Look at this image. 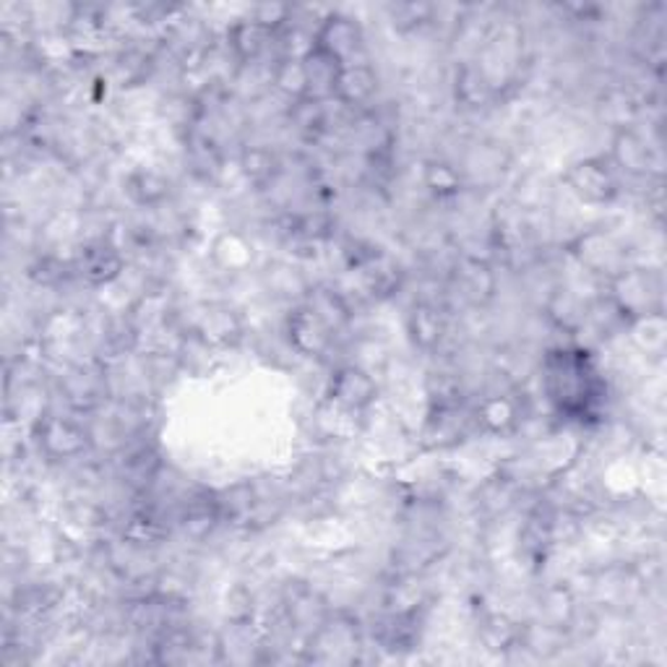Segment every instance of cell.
Masks as SVG:
<instances>
[{
	"instance_id": "16",
	"label": "cell",
	"mask_w": 667,
	"mask_h": 667,
	"mask_svg": "<svg viewBox=\"0 0 667 667\" xmlns=\"http://www.w3.org/2000/svg\"><path fill=\"white\" fill-rule=\"evenodd\" d=\"M478 423L485 428L488 433H512L516 423H519V407H516V401L506 397V394H493V397L482 399L478 405Z\"/></svg>"
},
{
	"instance_id": "22",
	"label": "cell",
	"mask_w": 667,
	"mask_h": 667,
	"mask_svg": "<svg viewBox=\"0 0 667 667\" xmlns=\"http://www.w3.org/2000/svg\"><path fill=\"white\" fill-rule=\"evenodd\" d=\"M456 94H459V100L465 102V105L482 107L493 97V84H490L488 73L482 71V68L467 66L465 71H461V77L456 79Z\"/></svg>"
},
{
	"instance_id": "25",
	"label": "cell",
	"mask_w": 667,
	"mask_h": 667,
	"mask_svg": "<svg viewBox=\"0 0 667 667\" xmlns=\"http://www.w3.org/2000/svg\"><path fill=\"white\" fill-rule=\"evenodd\" d=\"M128 190L139 203H149L156 207L160 201H165L169 196V183L156 173H136L128 180Z\"/></svg>"
},
{
	"instance_id": "8",
	"label": "cell",
	"mask_w": 667,
	"mask_h": 667,
	"mask_svg": "<svg viewBox=\"0 0 667 667\" xmlns=\"http://www.w3.org/2000/svg\"><path fill=\"white\" fill-rule=\"evenodd\" d=\"M288 334L290 342L301 355L308 358H321L331 344V329L321 321L316 311L311 305L301 303L288 318Z\"/></svg>"
},
{
	"instance_id": "5",
	"label": "cell",
	"mask_w": 667,
	"mask_h": 667,
	"mask_svg": "<svg viewBox=\"0 0 667 667\" xmlns=\"http://www.w3.org/2000/svg\"><path fill=\"white\" fill-rule=\"evenodd\" d=\"M571 254L589 274L605 277L608 282L625 269V250L618 245L616 237L600 233V230H589V233L578 235L571 245Z\"/></svg>"
},
{
	"instance_id": "21",
	"label": "cell",
	"mask_w": 667,
	"mask_h": 667,
	"mask_svg": "<svg viewBox=\"0 0 667 667\" xmlns=\"http://www.w3.org/2000/svg\"><path fill=\"white\" fill-rule=\"evenodd\" d=\"M241 169H243L245 178L254 183V186H267L269 180L277 178L279 156L271 152V149H264V147L245 149L241 156Z\"/></svg>"
},
{
	"instance_id": "14",
	"label": "cell",
	"mask_w": 667,
	"mask_h": 667,
	"mask_svg": "<svg viewBox=\"0 0 667 667\" xmlns=\"http://www.w3.org/2000/svg\"><path fill=\"white\" fill-rule=\"evenodd\" d=\"M196 334H199V339L207 347H227L241 339L243 324L241 318H237V313L230 311L227 305H212V308L201 316L199 326H196Z\"/></svg>"
},
{
	"instance_id": "20",
	"label": "cell",
	"mask_w": 667,
	"mask_h": 667,
	"mask_svg": "<svg viewBox=\"0 0 667 667\" xmlns=\"http://www.w3.org/2000/svg\"><path fill=\"white\" fill-rule=\"evenodd\" d=\"M214 258L222 269L243 271L254 264V243H248L241 233H224L214 243Z\"/></svg>"
},
{
	"instance_id": "11",
	"label": "cell",
	"mask_w": 667,
	"mask_h": 667,
	"mask_svg": "<svg viewBox=\"0 0 667 667\" xmlns=\"http://www.w3.org/2000/svg\"><path fill=\"white\" fill-rule=\"evenodd\" d=\"M378 94V73L367 63H347L342 66L337 79L334 100L347 107H365Z\"/></svg>"
},
{
	"instance_id": "4",
	"label": "cell",
	"mask_w": 667,
	"mask_h": 667,
	"mask_svg": "<svg viewBox=\"0 0 667 667\" xmlns=\"http://www.w3.org/2000/svg\"><path fill=\"white\" fill-rule=\"evenodd\" d=\"M34 441L50 461L77 459L90 448L86 428L71 418H58V414H43L34 423Z\"/></svg>"
},
{
	"instance_id": "13",
	"label": "cell",
	"mask_w": 667,
	"mask_h": 667,
	"mask_svg": "<svg viewBox=\"0 0 667 667\" xmlns=\"http://www.w3.org/2000/svg\"><path fill=\"white\" fill-rule=\"evenodd\" d=\"M79 271H81V277L90 279L92 284H110L113 279L120 277L122 258L110 243L94 241L86 245L84 250H81Z\"/></svg>"
},
{
	"instance_id": "3",
	"label": "cell",
	"mask_w": 667,
	"mask_h": 667,
	"mask_svg": "<svg viewBox=\"0 0 667 667\" xmlns=\"http://www.w3.org/2000/svg\"><path fill=\"white\" fill-rule=\"evenodd\" d=\"M563 183L578 201L592 203V207H602V203H610L618 196L616 169L600 156H587V160L569 165L566 173H563Z\"/></svg>"
},
{
	"instance_id": "18",
	"label": "cell",
	"mask_w": 667,
	"mask_h": 667,
	"mask_svg": "<svg viewBox=\"0 0 667 667\" xmlns=\"http://www.w3.org/2000/svg\"><path fill=\"white\" fill-rule=\"evenodd\" d=\"M480 639L485 642V650L490 652H514L519 650L524 629H519L512 618L495 612V616H488L485 623H482Z\"/></svg>"
},
{
	"instance_id": "1",
	"label": "cell",
	"mask_w": 667,
	"mask_h": 667,
	"mask_svg": "<svg viewBox=\"0 0 667 667\" xmlns=\"http://www.w3.org/2000/svg\"><path fill=\"white\" fill-rule=\"evenodd\" d=\"M546 391L561 414L584 418L597 405V371L587 352L558 350L546 358Z\"/></svg>"
},
{
	"instance_id": "6",
	"label": "cell",
	"mask_w": 667,
	"mask_h": 667,
	"mask_svg": "<svg viewBox=\"0 0 667 667\" xmlns=\"http://www.w3.org/2000/svg\"><path fill=\"white\" fill-rule=\"evenodd\" d=\"M326 399L337 407H344L350 412H365L378 399V384L373 373H367L360 365H342L331 373Z\"/></svg>"
},
{
	"instance_id": "2",
	"label": "cell",
	"mask_w": 667,
	"mask_h": 667,
	"mask_svg": "<svg viewBox=\"0 0 667 667\" xmlns=\"http://www.w3.org/2000/svg\"><path fill=\"white\" fill-rule=\"evenodd\" d=\"M610 305L621 313L625 324L636 321V318L659 313L665 301V284L659 271L655 269H631L625 267L621 274L610 279Z\"/></svg>"
},
{
	"instance_id": "10",
	"label": "cell",
	"mask_w": 667,
	"mask_h": 667,
	"mask_svg": "<svg viewBox=\"0 0 667 667\" xmlns=\"http://www.w3.org/2000/svg\"><path fill=\"white\" fill-rule=\"evenodd\" d=\"M610 162L618 169H623L625 175L642 178V175H650L652 167H655V154H652L650 141L642 133H636L634 128H621L616 133V139H612Z\"/></svg>"
},
{
	"instance_id": "19",
	"label": "cell",
	"mask_w": 667,
	"mask_h": 667,
	"mask_svg": "<svg viewBox=\"0 0 667 667\" xmlns=\"http://www.w3.org/2000/svg\"><path fill=\"white\" fill-rule=\"evenodd\" d=\"M410 334L414 344H420L423 350H433L435 344H441L446 334V321L433 305H418L410 316Z\"/></svg>"
},
{
	"instance_id": "17",
	"label": "cell",
	"mask_w": 667,
	"mask_h": 667,
	"mask_svg": "<svg viewBox=\"0 0 667 667\" xmlns=\"http://www.w3.org/2000/svg\"><path fill=\"white\" fill-rule=\"evenodd\" d=\"M631 337L639 350L644 352L646 358H663L665 347H667V321H665V311L650 313V316L636 318V321L629 324Z\"/></svg>"
},
{
	"instance_id": "23",
	"label": "cell",
	"mask_w": 667,
	"mask_h": 667,
	"mask_svg": "<svg viewBox=\"0 0 667 667\" xmlns=\"http://www.w3.org/2000/svg\"><path fill=\"white\" fill-rule=\"evenodd\" d=\"M425 186L433 190L438 199H446V196H456L465 186V180H461L459 167H454L452 162H428L425 167Z\"/></svg>"
},
{
	"instance_id": "7",
	"label": "cell",
	"mask_w": 667,
	"mask_h": 667,
	"mask_svg": "<svg viewBox=\"0 0 667 667\" xmlns=\"http://www.w3.org/2000/svg\"><path fill=\"white\" fill-rule=\"evenodd\" d=\"M313 45L337 63H355L360 50H363V30L355 19L344 16V13H331L318 24L316 34H313Z\"/></svg>"
},
{
	"instance_id": "9",
	"label": "cell",
	"mask_w": 667,
	"mask_h": 667,
	"mask_svg": "<svg viewBox=\"0 0 667 667\" xmlns=\"http://www.w3.org/2000/svg\"><path fill=\"white\" fill-rule=\"evenodd\" d=\"M301 63L305 77V97L318 102L334 100V90H337V79L339 71H342V63H337L331 56H326V52L318 50L313 43L301 56Z\"/></svg>"
},
{
	"instance_id": "24",
	"label": "cell",
	"mask_w": 667,
	"mask_h": 667,
	"mask_svg": "<svg viewBox=\"0 0 667 667\" xmlns=\"http://www.w3.org/2000/svg\"><path fill=\"white\" fill-rule=\"evenodd\" d=\"M269 290L274 292L282 301H292V297H308V284L305 279L297 274V269L288 267V264H274L267 274Z\"/></svg>"
},
{
	"instance_id": "12",
	"label": "cell",
	"mask_w": 667,
	"mask_h": 667,
	"mask_svg": "<svg viewBox=\"0 0 667 667\" xmlns=\"http://www.w3.org/2000/svg\"><path fill=\"white\" fill-rule=\"evenodd\" d=\"M63 391L68 405L77 410H94L102 405L107 394V381L100 371L90 365H77L63 381Z\"/></svg>"
},
{
	"instance_id": "15",
	"label": "cell",
	"mask_w": 667,
	"mask_h": 667,
	"mask_svg": "<svg viewBox=\"0 0 667 667\" xmlns=\"http://www.w3.org/2000/svg\"><path fill=\"white\" fill-rule=\"evenodd\" d=\"M271 34H274V30L256 22V19H248V22H237L233 30H230L227 37L237 60H241V63H250V60H256L267 50Z\"/></svg>"
}]
</instances>
